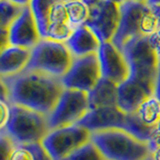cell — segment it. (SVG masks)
<instances>
[{"instance_id": "obj_1", "label": "cell", "mask_w": 160, "mask_h": 160, "mask_svg": "<svg viewBox=\"0 0 160 160\" xmlns=\"http://www.w3.org/2000/svg\"><path fill=\"white\" fill-rule=\"evenodd\" d=\"M9 89V103L48 115L64 90L61 79L24 70L12 77L4 78Z\"/></svg>"}, {"instance_id": "obj_2", "label": "cell", "mask_w": 160, "mask_h": 160, "mask_svg": "<svg viewBox=\"0 0 160 160\" xmlns=\"http://www.w3.org/2000/svg\"><path fill=\"white\" fill-rule=\"evenodd\" d=\"M120 23L112 43L118 49L130 40L149 37L160 27V20L146 2L128 0L120 4Z\"/></svg>"}, {"instance_id": "obj_3", "label": "cell", "mask_w": 160, "mask_h": 160, "mask_svg": "<svg viewBox=\"0 0 160 160\" xmlns=\"http://www.w3.org/2000/svg\"><path fill=\"white\" fill-rule=\"evenodd\" d=\"M91 141L106 160H146L151 154L148 142L122 129L91 132Z\"/></svg>"}, {"instance_id": "obj_4", "label": "cell", "mask_w": 160, "mask_h": 160, "mask_svg": "<svg viewBox=\"0 0 160 160\" xmlns=\"http://www.w3.org/2000/svg\"><path fill=\"white\" fill-rule=\"evenodd\" d=\"M73 55L65 42L41 39L31 50L25 70L36 71L61 79L68 72L73 62Z\"/></svg>"}, {"instance_id": "obj_5", "label": "cell", "mask_w": 160, "mask_h": 160, "mask_svg": "<svg viewBox=\"0 0 160 160\" xmlns=\"http://www.w3.org/2000/svg\"><path fill=\"white\" fill-rule=\"evenodd\" d=\"M6 132L15 144H32L41 142L50 131L46 115L29 108L11 104Z\"/></svg>"}, {"instance_id": "obj_6", "label": "cell", "mask_w": 160, "mask_h": 160, "mask_svg": "<svg viewBox=\"0 0 160 160\" xmlns=\"http://www.w3.org/2000/svg\"><path fill=\"white\" fill-rule=\"evenodd\" d=\"M121 51L129 65V78L155 86L160 58L150 45L149 37L130 40L124 45Z\"/></svg>"}, {"instance_id": "obj_7", "label": "cell", "mask_w": 160, "mask_h": 160, "mask_svg": "<svg viewBox=\"0 0 160 160\" xmlns=\"http://www.w3.org/2000/svg\"><path fill=\"white\" fill-rule=\"evenodd\" d=\"M89 111L88 93L64 88L48 118L50 130L77 124Z\"/></svg>"}, {"instance_id": "obj_8", "label": "cell", "mask_w": 160, "mask_h": 160, "mask_svg": "<svg viewBox=\"0 0 160 160\" xmlns=\"http://www.w3.org/2000/svg\"><path fill=\"white\" fill-rule=\"evenodd\" d=\"M91 140V131L78 124L52 129L41 141L52 160H63Z\"/></svg>"}, {"instance_id": "obj_9", "label": "cell", "mask_w": 160, "mask_h": 160, "mask_svg": "<svg viewBox=\"0 0 160 160\" xmlns=\"http://www.w3.org/2000/svg\"><path fill=\"white\" fill-rule=\"evenodd\" d=\"M102 78L98 54L74 57L71 67L61 78L64 88L89 93Z\"/></svg>"}, {"instance_id": "obj_10", "label": "cell", "mask_w": 160, "mask_h": 160, "mask_svg": "<svg viewBox=\"0 0 160 160\" xmlns=\"http://www.w3.org/2000/svg\"><path fill=\"white\" fill-rule=\"evenodd\" d=\"M120 5L110 0H100L90 7L89 17L84 25L97 35L100 42H111L120 23Z\"/></svg>"}, {"instance_id": "obj_11", "label": "cell", "mask_w": 160, "mask_h": 160, "mask_svg": "<svg viewBox=\"0 0 160 160\" xmlns=\"http://www.w3.org/2000/svg\"><path fill=\"white\" fill-rule=\"evenodd\" d=\"M9 44L12 46L32 50L41 40L37 23L30 7L22 9L8 27Z\"/></svg>"}, {"instance_id": "obj_12", "label": "cell", "mask_w": 160, "mask_h": 160, "mask_svg": "<svg viewBox=\"0 0 160 160\" xmlns=\"http://www.w3.org/2000/svg\"><path fill=\"white\" fill-rule=\"evenodd\" d=\"M98 58L102 78L119 85L129 77L130 69L123 52L112 42H103L100 45Z\"/></svg>"}, {"instance_id": "obj_13", "label": "cell", "mask_w": 160, "mask_h": 160, "mask_svg": "<svg viewBox=\"0 0 160 160\" xmlns=\"http://www.w3.org/2000/svg\"><path fill=\"white\" fill-rule=\"evenodd\" d=\"M126 118L127 113L123 112L118 105H111L89 109L87 114L77 124L91 132L108 129L124 130Z\"/></svg>"}, {"instance_id": "obj_14", "label": "cell", "mask_w": 160, "mask_h": 160, "mask_svg": "<svg viewBox=\"0 0 160 160\" xmlns=\"http://www.w3.org/2000/svg\"><path fill=\"white\" fill-rule=\"evenodd\" d=\"M154 85L128 77L117 86L118 106L125 113L134 112L145 100L154 96Z\"/></svg>"}, {"instance_id": "obj_15", "label": "cell", "mask_w": 160, "mask_h": 160, "mask_svg": "<svg viewBox=\"0 0 160 160\" xmlns=\"http://www.w3.org/2000/svg\"><path fill=\"white\" fill-rule=\"evenodd\" d=\"M65 44L73 57H83L98 54L101 42L91 29L86 25H82L73 30Z\"/></svg>"}, {"instance_id": "obj_16", "label": "cell", "mask_w": 160, "mask_h": 160, "mask_svg": "<svg viewBox=\"0 0 160 160\" xmlns=\"http://www.w3.org/2000/svg\"><path fill=\"white\" fill-rule=\"evenodd\" d=\"M31 50L9 45L0 51V77L8 78L21 73L26 68Z\"/></svg>"}, {"instance_id": "obj_17", "label": "cell", "mask_w": 160, "mask_h": 160, "mask_svg": "<svg viewBox=\"0 0 160 160\" xmlns=\"http://www.w3.org/2000/svg\"><path fill=\"white\" fill-rule=\"evenodd\" d=\"M73 30L74 29L69 24L64 3L59 0L53 5L51 12H50L46 34L43 39L65 42L72 34Z\"/></svg>"}, {"instance_id": "obj_18", "label": "cell", "mask_w": 160, "mask_h": 160, "mask_svg": "<svg viewBox=\"0 0 160 160\" xmlns=\"http://www.w3.org/2000/svg\"><path fill=\"white\" fill-rule=\"evenodd\" d=\"M117 86L109 80L101 78L98 84L88 93L89 109L118 105Z\"/></svg>"}, {"instance_id": "obj_19", "label": "cell", "mask_w": 160, "mask_h": 160, "mask_svg": "<svg viewBox=\"0 0 160 160\" xmlns=\"http://www.w3.org/2000/svg\"><path fill=\"white\" fill-rule=\"evenodd\" d=\"M133 113L143 126L153 132L160 121V101L155 95L149 97Z\"/></svg>"}, {"instance_id": "obj_20", "label": "cell", "mask_w": 160, "mask_h": 160, "mask_svg": "<svg viewBox=\"0 0 160 160\" xmlns=\"http://www.w3.org/2000/svg\"><path fill=\"white\" fill-rule=\"evenodd\" d=\"M8 160H52L41 142L15 145Z\"/></svg>"}, {"instance_id": "obj_21", "label": "cell", "mask_w": 160, "mask_h": 160, "mask_svg": "<svg viewBox=\"0 0 160 160\" xmlns=\"http://www.w3.org/2000/svg\"><path fill=\"white\" fill-rule=\"evenodd\" d=\"M59 0H32L30 4L32 14L37 23L41 38L43 39L46 34L47 23L50 12H51L53 5L58 2Z\"/></svg>"}, {"instance_id": "obj_22", "label": "cell", "mask_w": 160, "mask_h": 160, "mask_svg": "<svg viewBox=\"0 0 160 160\" xmlns=\"http://www.w3.org/2000/svg\"><path fill=\"white\" fill-rule=\"evenodd\" d=\"M64 6L69 24L73 29L82 26L86 23L89 17L90 8L84 1H82V0L70 1L64 3Z\"/></svg>"}, {"instance_id": "obj_23", "label": "cell", "mask_w": 160, "mask_h": 160, "mask_svg": "<svg viewBox=\"0 0 160 160\" xmlns=\"http://www.w3.org/2000/svg\"><path fill=\"white\" fill-rule=\"evenodd\" d=\"M63 160H106L91 140L79 147Z\"/></svg>"}, {"instance_id": "obj_24", "label": "cell", "mask_w": 160, "mask_h": 160, "mask_svg": "<svg viewBox=\"0 0 160 160\" xmlns=\"http://www.w3.org/2000/svg\"><path fill=\"white\" fill-rule=\"evenodd\" d=\"M22 9L8 0H0V28H8Z\"/></svg>"}, {"instance_id": "obj_25", "label": "cell", "mask_w": 160, "mask_h": 160, "mask_svg": "<svg viewBox=\"0 0 160 160\" xmlns=\"http://www.w3.org/2000/svg\"><path fill=\"white\" fill-rule=\"evenodd\" d=\"M15 145L11 137L4 130L0 131V160H8Z\"/></svg>"}, {"instance_id": "obj_26", "label": "cell", "mask_w": 160, "mask_h": 160, "mask_svg": "<svg viewBox=\"0 0 160 160\" xmlns=\"http://www.w3.org/2000/svg\"><path fill=\"white\" fill-rule=\"evenodd\" d=\"M11 113V104L8 101L0 100V131L5 129Z\"/></svg>"}, {"instance_id": "obj_27", "label": "cell", "mask_w": 160, "mask_h": 160, "mask_svg": "<svg viewBox=\"0 0 160 160\" xmlns=\"http://www.w3.org/2000/svg\"><path fill=\"white\" fill-rule=\"evenodd\" d=\"M148 145L150 149H151V151L160 146V121L156 125V127L154 128L151 136L148 140Z\"/></svg>"}, {"instance_id": "obj_28", "label": "cell", "mask_w": 160, "mask_h": 160, "mask_svg": "<svg viewBox=\"0 0 160 160\" xmlns=\"http://www.w3.org/2000/svg\"><path fill=\"white\" fill-rule=\"evenodd\" d=\"M149 43L151 47L160 58V27L155 31L152 35L149 36Z\"/></svg>"}, {"instance_id": "obj_29", "label": "cell", "mask_w": 160, "mask_h": 160, "mask_svg": "<svg viewBox=\"0 0 160 160\" xmlns=\"http://www.w3.org/2000/svg\"><path fill=\"white\" fill-rule=\"evenodd\" d=\"M0 100L9 102V89L4 78L0 77Z\"/></svg>"}, {"instance_id": "obj_30", "label": "cell", "mask_w": 160, "mask_h": 160, "mask_svg": "<svg viewBox=\"0 0 160 160\" xmlns=\"http://www.w3.org/2000/svg\"><path fill=\"white\" fill-rule=\"evenodd\" d=\"M9 45L8 28H0V51Z\"/></svg>"}, {"instance_id": "obj_31", "label": "cell", "mask_w": 160, "mask_h": 160, "mask_svg": "<svg viewBox=\"0 0 160 160\" xmlns=\"http://www.w3.org/2000/svg\"><path fill=\"white\" fill-rule=\"evenodd\" d=\"M8 1L11 2L12 4H14L15 6H17V7L25 8V7L30 6L32 0H8Z\"/></svg>"}, {"instance_id": "obj_32", "label": "cell", "mask_w": 160, "mask_h": 160, "mask_svg": "<svg viewBox=\"0 0 160 160\" xmlns=\"http://www.w3.org/2000/svg\"><path fill=\"white\" fill-rule=\"evenodd\" d=\"M154 95L159 101H160V62H159V67H158V73L156 77V81H155V91Z\"/></svg>"}, {"instance_id": "obj_33", "label": "cell", "mask_w": 160, "mask_h": 160, "mask_svg": "<svg viewBox=\"0 0 160 160\" xmlns=\"http://www.w3.org/2000/svg\"><path fill=\"white\" fill-rule=\"evenodd\" d=\"M150 157H151L152 160H160V146L152 150Z\"/></svg>"}, {"instance_id": "obj_34", "label": "cell", "mask_w": 160, "mask_h": 160, "mask_svg": "<svg viewBox=\"0 0 160 160\" xmlns=\"http://www.w3.org/2000/svg\"><path fill=\"white\" fill-rule=\"evenodd\" d=\"M148 6L151 8H158L160 7V0H147L146 1Z\"/></svg>"}, {"instance_id": "obj_35", "label": "cell", "mask_w": 160, "mask_h": 160, "mask_svg": "<svg viewBox=\"0 0 160 160\" xmlns=\"http://www.w3.org/2000/svg\"><path fill=\"white\" fill-rule=\"evenodd\" d=\"M82 1H84L85 3H86L88 6H89V8L90 7H92L93 5H95L96 3H98L100 0H82Z\"/></svg>"}, {"instance_id": "obj_36", "label": "cell", "mask_w": 160, "mask_h": 160, "mask_svg": "<svg viewBox=\"0 0 160 160\" xmlns=\"http://www.w3.org/2000/svg\"><path fill=\"white\" fill-rule=\"evenodd\" d=\"M152 9H153L154 13L157 15V17H158L159 20H160V7H158V8H152Z\"/></svg>"}, {"instance_id": "obj_37", "label": "cell", "mask_w": 160, "mask_h": 160, "mask_svg": "<svg viewBox=\"0 0 160 160\" xmlns=\"http://www.w3.org/2000/svg\"><path fill=\"white\" fill-rule=\"evenodd\" d=\"M110 1H113V2H115V3H117V4H122V3H124V2H126V1H128V0H110Z\"/></svg>"}, {"instance_id": "obj_38", "label": "cell", "mask_w": 160, "mask_h": 160, "mask_svg": "<svg viewBox=\"0 0 160 160\" xmlns=\"http://www.w3.org/2000/svg\"><path fill=\"white\" fill-rule=\"evenodd\" d=\"M61 2L63 3H67V2H70V1H76V0H60Z\"/></svg>"}, {"instance_id": "obj_39", "label": "cell", "mask_w": 160, "mask_h": 160, "mask_svg": "<svg viewBox=\"0 0 160 160\" xmlns=\"http://www.w3.org/2000/svg\"><path fill=\"white\" fill-rule=\"evenodd\" d=\"M135 1H140V2H146L147 0H135Z\"/></svg>"}, {"instance_id": "obj_40", "label": "cell", "mask_w": 160, "mask_h": 160, "mask_svg": "<svg viewBox=\"0 0 160 160\" xmlns=\"http://www.w3.org/2000/svg\"><path fill=\"white\" fill-rule=\"evenodd\" d=\"M146 160H152V159H151V157H150V156H149V157H148V158H147Z\"/></svg>"}]
</instances>
